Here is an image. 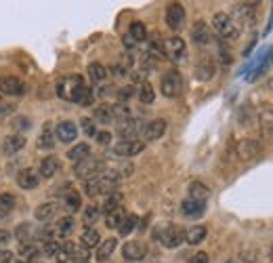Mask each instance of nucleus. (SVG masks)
<instances>
[{
    "label": "nucleus",
    "mask_w": 273,
    "mask_h": 263,
    "mask_svg": "<svg viewBox=\"0 0 273 263\" xmlns=\"http://www.w3.org/2000/svg\"><path fill=\"white\" fill-rule=\"evenodd\" d=\"M212 28H215V32L221 36L223 40H237L240 38V26H237V21L233 17H229L227 13H217L215 17H212Z\"/></svg>",
    "instance_id": "nucleus-1"
},
{
    "label": "nucleus",
    "mask_w": 273,
    "mask_h": 263,
    "mask_svg": "<svg viewBox=\"0 0 273 263\" xmlns=\"http://www.w3.org/2000/svg\"><path fill=\"white\" fill-rule=\"evenodd\" d=\"M84 87L86 85H84V80H82V76H65L57 82V95L65 101L76 103L80 93L84 91Z\"/></svg>",
    "instance_id": "nucleus-2"
},
{
    "label": "nucleus",
    "mask_w": 273,
    "mask_h": 263,
    "mask_svg": "<svg viewBox=\"0 0 273 263\" xmlns=\"http://www.w3.org/2000/svg\"><path fill=\"white\" fill-rule=\"evenodd\" d=\"M105 173V162L99 160V158H84V160H80L74 164V175L78 179H84V181H90V179H97Z\"/></svg>",
    "instance_id": "nucleus-3"
},
{
    "label": "nucleus",
    "mask_w": 273,
    "mask_h": 263,
    "mask_svg": "<svg viewBox=\"0 0 273 263\" xmlns=\"http://www.w3.org/2000/svg\"><path fill=\"white\" fill-rule=\"evenodd\" d=\"M116 179L114 177H110L108 173H103L101 177H97V179H90V181H86L84 183V192H86V196H90V198H97V196H101V194H112L114 189H116Z\"/></svg>",
    "instance_id": "nucleus-4"
},
{
    "label": "nucleus",
    "mask_w": 273,
    "mask_h": 263,
    "mask_svg": "<svg viewBox=\"0 0 273 263\" xmlns=\"http://www.w3.org/2000/svg\"><path fill=\"white\" fill-rule=\"evenodd\" d=\"M160 89H162L164 97H170V99L179 97L181 91H183V78H181V74H179V72H174V70L166 72V74L162 76Z\"/></svg>",
    "instance_id": "nucleus-5"
},
{
    "label": "nucleus",
    "mask_w": 273,
    "mask_h": 263,
    "mask_svg": "<svg viewBox=\"0 0 273 263\" xmlns=\"http://www.w3.org/2000/svg\"><path fill=\"white\" fill-rule=\"evenodd\" d=\"M156 236H158L160 244L166 246V248H176L185 240V232H183V228H179V225H166V228L160 230Z\"/></svg>",
    "instance_id": "nucleus-6"
},
{
    "label": "nucleus",
    "mask_w": 273,
    "mask_h": 263,
    "mask_svg": "<svg viewBox=\"0 0 273 263\" xmlns=\"http://www.w3.org/2000/svg\"><path fill=\"white\" fill-rule=\"evenodd\" d=\"M162 55H166L172 61H181L185 57V40L179 36H170L162 42Z\"/></svg>",
    "instance_id": "nucleus-7"
},
{
    "label": "nucleus",
    "mask_w": 273,
    "mask_h": 263,
    "mask_svg": "<svg viewBox=\"0 0 273 263\" xmlns=\"http://www.w3.org/2000/svg\"><path fill=\"white\" fill-rule=\"evenodd\" d=\"M145 150V143L143 141H120L116 143V146L112 148V156H118V158H130V156H137V154H141Z\"/></svg>",
    "instance_id": "nucleus-8"
},
{
    "label": "nucleus",
    "mask_w": 273,
    "mask_h": 263,
    "mask_svg": "<svg viewBox=\"0 0 273 263\" xmlns=\"http://www.w3.org/2000/svg\"><path fill=\"white\" fill-rule=\"evenodd\" d=\"M235 152H237V156H240L242 160H254L260 156V146H258V141L256 139H240L237 141V146H235Z\"/></svg>",
    "instance_id": "nucleus-9"
},
{
    "label": "nucleus",
    "mask_w": 273,
    "mask_h": 263,
    "mask_svg": "<svg viewBox=\"0 0 273 263\" xmlns=\"http://www.w3.org/2000/svg\"><path fill=\"white\" fill-rule=\"evenodd\" d=\"M139 133H143V122L137 118H128L126 122L118 124V135L122 137V141H135Z\"/></svg>",
    "instance_id": "nucleus-10"
},
{
    "label": "nucleus",
    "mask_w": 273,
    "mask_h": 263,
    "mask_svg": "<svg viewBox=\"0 0 273 263\" xmlns=\"http://www.w3.org/2000/svg\"><path fill=\"white\" fill-rule=\"evenodd\" d=\"M28 89L26 85L15 78V76H0V93H5V95H11V97H19V95H23Z\"/></svg>",
    "instance_id": "nucleus-11"
},
{
    "label": "nucleus",
    "mask_w": 273,
    "mask_h": 263,
    "mask_svg": "<svg viewBox=\"0 0 273 263\" xmlns=\"http://www.w3.org/2000/svg\"><path fill=\"white\" fill-rule=\"evenodd\" d=\"M122 255H124V259H126V261L137 263V261H141V259H145V255H147V246H145V242L130 240V242H126V244H124Z\"/></svg>",
    "instance_id": "nucleus-12"
},
{
    "label": "nucleus",
    "mask_w": 273,
    "mask_h": 263,
    "mask_svg": "<svg viewBox=\"0 0 273 263\" xmlns=\"http://www.w3.org/2000/svg\"><path fill=\"white\" fill-rule=\"evenodd\" d=\"M185 23V9L181 5L172 3L168 9H166V26H168L170 30H181Z\"/></svg>",
    "instance_id": "nucleus-13"
},
{
    "label": "nucleus",
    "mask_w": 273,
    "mask_h": 263,
    "mask_svg": "<svg viewBox=\"0 0 273 263\" xmlns=\"http://www.w3.org/2000/svg\"><path fill=\"white\" fill-rule=\"evenodd\" d=\"M55 137L61 141V143H72V141H76V137H78V126H76L72 120L59 122L57 128H55Z\"/></svg>",
    "instance_id": "nucleus-14"
},
{
    "label": "nucleus",
    "mask_w": 273,
    "mask_h": 263,
    "mask_svg": "<svg viewBox=\"0 0 273 263\" xmlns=\"http://www.w3.org/2000/svg\"><path fill=\"white\" fill-rule=\"evenodd\" d=\"M38 183H40L38 171H34V169H21L17 173V185L21 189H34V187H38Z\"/></svg>",
    "instance_id": "nucleus-15"
},
{
    "label": "nucleus",
    "mask_w": 273,
    "mask_h": 263,
    "mask_svg": "<svg viewBox=\"0 0 273 263\" xmlns=\"http://www.w3.org/2000/svg\"><path fill=\"white\" fill-rule=\"evenodd\" d=\"M192 38L198 46H208V44H212V32L204 21H198L192 28Z\"/></svg>",
    "instance_id": "nucleus-16"
},
{
    "label": "nucleus",
    "mask_w": 273,
    "mask_h": 263,
    "mask_svg": "<svg viewBox=\"0 0 273 263\" xmlns=\"http://www.w3.org/2000/svg\"><path fill=\"white\" fill-rule=\"evenodd\" d=\"M164 133H166V120H162V118H156V120H151L143 126V137L147 141H156Z\"/></svg>",
    "instance_id": "nucleus-17"
},
{
    "label": "nucleus",
    "mask_w": 273,
    "mask_h": 263,
    "mask_svg": "<svg viewBox=\"0 0 273 263\" xmlns=\"http://www.w3.org/2000/svg\"><path fill=\"white\" fill-rule=\"evenodd\" d=\"M206 211V202H198V200H192V198H185L181 202V213L189 219H196L200 215H204Z\"/></svg>",
    "instance_id": "nucleus-18"
},
{
    "label": "nucleus",
    "mask_w": 273,
    "mask_h": 263,
    "mask_svg": "<svg viewBox=\"0 0 273 263\" xmlns=\"http://www.w3.org/2000/svg\"><path fill=\"white\" fill-rule=\"evenodd\" d=\"M23 146H26V137H23L21 133L9 135L3 141V154H5V156H13V154H17L19 150H23Z\"/></svg>",
    "instance_id": "nucleus-19"
},
{
    "label": "nucleus",
    "mask_w": 273,
    "mask_h": 263,
    "mask_svg": "<svg viewBox=\"0 0 273 263\" xmlns=\"http://www.w3.org/2000/svg\"><path fill=\"white\" fill-rule=\"evenodd\" d=\"M59 171H61V162H59L55 156H46V158H42V162H40V166H38V175L44 177V179L55 177Z\"/></svg>",
    "instance_id": "nucleus-20"
},
{
    "label": "nucleus",
    "mask_w": 273,
    "mask_h": 263,
    "mask_svg": "<svg viewBox=\"0 0 273 263\" xmlns=\"http://www.w3.org/2000/svg\"><path fill=\"white\" fill-rule=\"evenodd\" d=\"M258 122H260V133H263V137L273 141V107H263V110H260Z\"/></svg>",
    "instance_id": "nucleus-21"
},
{
    "label": "nucleus",
    "mask_w": 273,
    "mask_h": 263,
    "mask_svg": "<svg viewBox=\"0 0 273 263\" xmlns=\"http://www.w3.org/2000/svg\"><path fill=\"white\" fill-rule=\"evenodd\" d=\"M40 255V246L36 244V240H28V242H21L19 244V257H21V263H34L36 257Z\"/></svg>",
    "instance_id": "nucleus-22"
},
{
    "label": "nucleus",
    "mask_w": 273,
    "mask_h": 263,
    "mask_svg": "<svg viewBox=\"0 0 273 263\" xmlns=\"http://www.w3.org/2000/svg\"><path fill=\"white\" fill-rule=\"evenodd\" d=\"M53 228H55V238H65L74 232L76 221H74V217H61Z\"/></svg>",
    "instance_id": "nucleus-23"
},
{
    "label": "nucleus",
    "mask_w": 273,
    "mask_h": 263,
    "mask_svg": "<svg viewBox=\"0 0 273 263\" xmlns=\"http://www.w3.org/2000/svg\"><path fill=\"white\" fill-rule=\"evenodd\" d=\"M215 76V63L210 61V59H200L198 65H196V78L198 80H210Z\"/></svg>",
    "instance_id": "nucleus-24"
},
{
    "label": "nucleus",
    "mask_w": 273,
    "mask_h": 263,
    "mask_svg": "<svg viewBox=\"0 0 273 263\" xmlns=\"http://www.w3.org/2000/svg\"><path fill=\"white\" fill-rule=\"evenodd\" d=\"M55 133H53V126L51 124H44L40 130V137H38V148L40 150H53L55 148Z\"/></svg>",
    "instance_id": "nucleus-25"
},
{
    "label": "nucleus",
    "mask_w": 273,
    "mask_h": 263,
    "mask_svg": "<svg viewBox=\"0 0 273 263\" xmlns=\"http://www.w3.org/2000/svg\"><path fill=\"white\" fill-rule=\"evenodd\" d=\"M118 246L116 238H108V240H101V244L97 246V261H108L112 257V253Z\"/></svg>",
    "instance_id": "nucleus-26"
},
{
    "label": "nucleus",
    "mask_w": 273,
    "mask_h": 263,
    "mask_svg": "<svg viewBox=\"0 0 273 263\" xmlns=\"http://www.w3.org/2000/svg\"><path fill=\"white\" fill-rule=\"evenodd\" d=\"M88 156H90V146H88V143H76V146L67 152V158L72 160L74 164L80 162V160H84V158H88Z\"/></svg>",
    "instance_id": "nucleus-27"
},
{
    "label": "nucleus",
    "mask_w": 273,
    "mask_h": 263,
    "mask_svg": "<svg viewBox=\"0 0 273 263\" xmlns=\"http://www.w3.org/2000/svg\"><path fill=\"white\" fill-rule=\"evenodd\" d=\"M210 196V189L204 185V183H200V181H194V183H189V198L192 200H198V202H206Z\"/></svg>",
    "instance_id": "nucleus-28"
},
{
    "label": "nucleus",
    "mask_w": 273,
    "mask_h": 263,
    "mask_svg": "<svg viewBox=\"0 0 273 263\" xmlns=\"http://www.w3.org/2000/svg\"><path fill=\"white\" fill-rule=\"evenodd\" d=\"M93 118H95V122H99V124H110V122H114V116H112V105L103 103V105H99V107H95Z\"/></svg>",
    "instance_id": "nucleus-29"
},
{
    "label": "nucleus",
    "mask_w": 273,
    "mask_h": 263,
    "mask_svg": "<svg viewBox=\"0 0 273 263\" xmlns=\"http://www.w3.org/2000/svg\"><path fill=\"white\" fill-rule=\"evenodd\" d=\"M55 213H57V205H55V202H44V205L36 207V211H34V217L44 223V221H49Z\"/></svg>",
    "instance_id": "nucleus-30"
},
{
    "label": "nucleus",
    "mask_w": 273,
    "mask_h": 263,
    "mask_svg": "<svg viewBox=\"0 0 273 263\" xmlns=\"http://www.w3.org/2000/svg\"><path fill=\"white\" fill-rule=\"evenodd\" d=\"M74 250H76V244L74 242H63V244H59V250H57V255H55V261L57 263H69L74 257Z\"/></svg>",
    "instance_id": "nucleus-31"
},
{
    "label": "nucleus",
    "mask_w": 273,
    "mask_h": 263,
    "mask_svg": "<svg viewBox=\"0 0 273 263\" xmlns=\"http://www.w3.org/2000/svg\"><path fill=\"white\" fill-rule=\"evenodd\" d=\"M82 246L84 248H93V246H99L101 244V234L95 230V228H86L84 232H82Z\"/></svg>",
    "instance_id": "nucleus-32"
},
{
    "label": "nucleus",
    "mask_w": 273,
    "mask_h": 263,
    "mask_svg": "<svg viewBox=\"0 0 273 263\" xmlns=\"http://www.w3.org/2000/svg\"><path fill=\"white\" fill-rule=\"evenodd\" d=\"M206 228L204 225H194V228H189L187 232H185V240L189 242V244H200L202 240L206 238Z\"/></svg>",
    "instance_id": "nucleus-33"
},
{
    "label": "nucleus",
    "mask_w": 273,
    "mask_h": 263,
    "mask_svg": "<svg viewBox=\"0 0 273 263\" xmlns=\"http://www.w3.org/2000/svg\"><path fill=\"white\" fill-rule=\"evenodd\" d=\"M63 205H65V209L69 213H76L82 207V198H80V194L76 192V189H69V192L63 196Z\"/></svg>",
    "instance_id": "nucleus-34"
},
{
    "label": "nucleus",
    "mask_w": 273,
    "mask_h": 263,
    "mask_svg": "<svg viewBox=\"0 0 273 263\" xmlns=\"http://www.w3.org/2000/svg\"><path fill=\"white\" fill-rule=\"evenodd\" d=\"M128 36H130V38H133L135 42H145V40H147V28H145L141 21H133V23H130Z\"/></svg>",
    "instance_id": "nucleus-35"
},
{
    "label": "nucleus",
    "mask_w": 273,
    "mask_h": 263,
    "mask_svg": "<svg viewBox=\"0 0 273 263\" xmlns=\"http://www.w3.org/2000/svg\"><path fill=\"white\" fill-rule=\"evenodd\" d=\"M124 217H126V213H124V209L120 207V209H116V211H112V213L105 215V225H108L110 230H116V228H120V223L124 221Z\"/></svg>",
    "instance_id": "nucleus-36"
},
{
    "label": "nucleus",
    "mask_w": 273,
    "mask_h": 263,
    "mask_svg": "<svg viewBox=\"0 0 273 263\" xmlns=\"http://www.w3.org/2000/svg\"><path fill=\"white\" fill-rule=\"evenodd\" d=\"M120 207H122V194H120V192H112L108 198H105L101 211L108 215V213H112V211H116V209H120Z\"/></svg>",
    "instance_id": "nucleus-37"
},
{
    "label": "nucleus",
    "mask_w": 273,
    "mask_h": 263,
    "mask_svg": "<svg viewBox=\"0 0 273 263\" xmlns=\"http://www.w3.org/2000/svg\"><path fill=\"white\" fill-rule=\"evenodd\" d=\"M137 95H139V101L141 103H153V99H156V93H153V87L149 85V82H141V87L137 89Z\"/></svg>",
    "instance_id": "nucleus-38"
},
{
    "label": "nucleus",
    "mask_w": 273,
    "mask_h": 263,
    "mask_svg": "<svg viewBox=\"0 0 273 263\" xmlns=\"http://www.w3.org/2000/svg\"><path fill=\"white\" fill-rule=\"evenodd\" d=\"M88 76H90L93 82H103L105 78H108V70H105V65L95 61V63L88 65Z\"/></svg>",
    "instance_id": "nucleus-39"
},
{
    "label": "nucleus",
    "mask_w": 273,
    "mask_h": 263,
    "mask_svg": "<svg viewBox=\"0 0 273 263\" xmlns=\"http://www.w3.org/2000/svg\"><path fill=\"white\" fill-rule=\"evenodd\" d=\"M254 9H256L254 3H240L235 7V15L244 17L246 21H250V19H254Z\"/></svg>",
    "instance_id": "nucleus-40"
},
{
    "label": "nucleus",
    "mask_w": 273,
    "mask_h": 263,
    "mask_svg": "<svg viewBox=\"0 0 273 263\" xmlns=\"http://www.w3.org/2000/svg\"><path fill=\"white\" fill-rule=\"evenodd\" d=\"M112 116H114V122H126L128 118H130L128 105H124V103H116V105H112Z\"/></svg>",
    "instance_id": "nucleus-41"
},
{
    "label": "nucleus",
    "mask_w": 273,
    "mask_h": 263,
    "mask_svg": "<svg viewBox=\"0 0 273 263\" xmlns=\"http://www.w3.org/2000/svg\"><path fill=\"white\" fill-rule=\"evenodd\" d=\"M137 223H139V217H137V215H126L124 221L120 223V228H118V232H120V236H128L130 232L137 228Z\"/></svg>",
    "instance_id": "nucleus-42"
},
{
    "label": "nucleus",
    "mask_w": 273,
    "mask_h": 263,
    "mask_svg": "<svg viewBox=\"0 0 273 263\" xmlns=\"http://www.w3.org/2000/svg\"><path fill=\"white\" fill-rule=\"evenodd\" d=\"M99 215H101V207H95V205H90V207H86L84 215H82V221H84L86 228H90V225L99 219Z\"/></svg>",
    "instance_id": "nucleus-43"
},
{
    "label": "nucleus",
    "mask_w": 273,
    "mask_h": 263,
    "mask_svg": "<svg viewBox=\"0 0 273 263\" xmlns=\"http://www.w3.org/2000/svg\"><path fill=\"white\" fill-rule=\"evenodd\" d=\"M15 238H17L19 242L34 240V238H32V228H30V223H19L17 230H15Z\"/></svg>",
    "instance_id": "nucleus-44"
},
{
    "label": "nucleus",
    "mask_w": 273,
    "mask_h": 263,
    "mask_svg": "<svg viewBox=\"0 0 273 263\" xmlns=\"http://www.w3.org/2000/svg\"><path fill=\"white\" fill-rule=\"evenodd\" d=\"M15 207V196L13 194H0V213H11Z\"/></svg>",
    "instance_id": "nucleus-45"
},
{
    "label": "nucleus",
    "mask_w": 273,
    "mask_h": 263,
    "mask_svg": "<svg viewBox=\"0 0 273 263\" xmlns=\"http://www.w3.org/2000/svg\"><path fill=\"white\" fill-rule=\"evenodd\" d=\"M156 70V57H153L151 53H145L143 57H141V72L143 74H149V72Z\"/></svg>",
    "instance_id": "nucleus-46"
},
{
    "label": "nucleus",
    "mask_w": 273,
    "mask_h": 263,
    "mask_svg": "<svg viewBox=\"0 0 273 263\" xmlns=\"http://www.w3.org/2000/svg\"><path fill=\"white\" fill-rule=\"evenodd\" d=\"M57 250H59V242L57 240H46V242L40 244V253L46 255V257H55Z\"/></svg>",
    "instance_id": "nucleus-47"
},
{
    "label": "nucleus",
    "mask_w": 273,
    "mask_h": 263,
    "mask_svg": "<svg viewBox=\"0 0 273 263\" xmlns=\"http://www.w3.org/2000/svg\"><path fill=\"white\" fill-rule=\"evenodd\" d=\"M93 101H95V93H93V89H90V87H84V91L80 93V97H78L76 103L88 107V105H93Z\"/></svg>",
    "instance_id": "nucleus-48"
},
{
    "label": "nucleus",
    "mask_w": 273,
    "mask_h": 263,
    "mask_svg": "<svg viewBox=\"0 0 273 263\" xmlns=\"http://www.w3.org/2000/svg\"><path fill=\"white\" fill-rule=\"evenodd\" d=\"M252 118H254V114H252V107H250V105L240 107V122H242L244 126L252 124Z\"/></svg>",
    "instance_id": "nucleus-49"
},
{
    "label": "nucleus",
    "mask_w": 273,
    "mask_h": 263,
    "mask_svg": "<svg viewBox=\"0 0 273 263\" xmlns=\"http://www.w3.org/2000/svg\"><path fill=\"white\" fill-rule=\"evenodd\" d=\"M137 93V89L133 87V85H128V87H122V89H118V99H120V103H124V101H128L133 95Z\"/></svg>",
    "instance_id": "nucleus-50"
},
{
    "label": "nucleus",
    "mask_w": 273,
    "mask_h": 263,
    "mask_svg": "<svg viewBox=\"0 0 273 263\" xmlns=\"http://www.w3.org/2000/svg\"><path fill=\"white\" fill-rule=\"evenodd\" d=\"M80 122H82V130H84L88 137H95V135H97V128H95V122L90 120V118H82Z\"/></svg>",
    "instance_id": "nucleus-51"
},
{
    "label": "nucleus",
    "mask_w": 273,
    "mask_h": 263,
    "mask_svg": "<svg viewBox=\"0 0 273 263\" xmlns=\"http://www.w3.org/2000/svg\"><path fill=\"white\" fill-rule=\"evenodd\" d=\"M11 238H13V234H11L9 230H0V250H7L9 248Z\"/></svg>",
    "instance_id": "nucleus-52"
},
{
    "label": "nucleus",
    "mask_w": 273,
    "mask_h": 263,
    "mask_svg": "<svg viewBox=\"0 0 273 263\" xmlns=\"http://www.w3.org/2000/svg\"><path fill=\"white\" fill-rule=\"evenodd\" d=\"M11 124H13L15 130H28V128H30V120H28V118H23V116L15 118V120L11 122Z\"/></svg>",
    "instance_id": "nucleus-53"
},
{
    "label": "nucleus",
    "mask_w": 273,
    "mask_h": 263,
    "mask_svg": "<svg viewBox=\"0 0 273 263\" xmlns=\"http://www.w3.org/2000/svg\"><path fill=\"white\" fill-rule=\"evenodd\" d=\"M95 137H97L99 146H110V141H112V133H108V130H101V133H97Z\"/></svg>",
    "instance_id": "nucleus-54"
},
{
    "label": "nucleus",
    "mask_w": 273,
    "mask_h": 263,
    "mask_svg": "<svg viewBox=\"0 0 273 263\" xmlns=\"http://www.w3.org/2000/svg\"><path fill=\"white\" fill-rule=\"evenodd\" d=\"M15 112V105L13 103H3L0 101V118H7V116H11Z\"/></svg>",
    "instance_id": "nucleus-55"
},
{
    "label": "nucleus",
    "mask_w": 273,
    "mask_h": 263,
    "mask_svg": "<svg viewBox=\"0 0 273 263\" xmlns=\"http://www.w3.org/2000/svg\"><path fill=\"white\" fill-rule=\"evenodd\" d=\"M189 263H208V255L206 253H196Z\"/></svg>",
    "instance_id": "nucleus-56"
},
{
    "label": "nucleus",
    "mask_w": 273,
    "mask_h": 263,
    "mask_svg": "<svg viewBox=\"0 0 273 263\" xmlns=\"http://www.w3.org/2000/svg\"><path fill=\"white\" fill-rule=\"evenodd\" d=\"M0 263H13V255L9 250H0Z\"/></svg>",
    "instance_id": "nucleus-57"
},
{
    "label": "nucleus",
    "mask_w": 273,
    "mask_h": 263,
    "mask_svg": "<svg viewBox=\"0 0 273 263\" xmlns=\"http://www.w3.org/2000/svg\"><path fill=\"white\" fill-rule=\"evenodd\" d=\"M135 40L133 38H130V36H124V46H128V49H135Z\"/></svg>",
    "instance_id": "nucleus-58"
},
{
    "label": "nucleus",
    "mask_w": 273,
    "mask_h": 263,
    "mask_svg": "<svg viewBox=\"0 0 273 263\" xmlns=\"http://www.w3.org/2000/svg\"><path fill=\"white\" fill-rule=\"evenodd\" d=\"M225 263H237L235 259H227V261H225Z\"/></svg>",
    "instance_id": "nucleus-59"
},
{
    "label": "nucleus",
    "mask_w": 273,
    "mask_h": 263,
    "mask_svg": "<svg viewBox=\"0 0 273 263\" xmlns=\"http://www.w3.org/2000/svg\"><path fill=\"white\" fill-rule=\"evenodd\" d=\"M269 257H271V261H273V248H271V253H269Z\"/></svg>",
    "instance_id": "nucleus-60"
},
{
    "label": "nucleus",
    "mask_w": 273,
    "mask_h": 263,
    "mask_svg": "<svg viewBox=\"0 0 273 263\" xmlns=\"http://www.w3.org/2000/svg\"><path fill=\"white\" fill-rule=\"evenodd\" d=\"M34 263H42V261H34Z\"/></svg>",
    "instance_id": "nucleus-61"
},
{
    "label": "nucleus",
    "mask_w": 273,
    "mask_h": 263,
    "mask_svg": "<svg viewBox=\"0 0 273 263\" xmlns=\"http://www.w3.org/2000/svg\"><path fill=\"white\" fill-rule=\"evenodd\" d=\"M82 263H88V261H82Z\"/></svg>",
    "instance_id": "nucleus-62"
},
{
    "label": "nucleus",
    "mask_w": 273,
    "mask_h": 263,
    "mask_svg": "<svg viewBox=\"0 0 273 263\" xmlns=\"http://www.w3.org/2000/svg\"><path fill=\"white\" fill-rule=\"evenodd\" d=\"M13 263H15V261H13ZM17 263H21V261H17Z\"/></svg>",
    "instance_id": "nucleus-63"
},
{
    "label": "nucleus",
    "mask_w": 273,
    "mask_h": 263,
    "mask_svg": "<svg viewBox=\"0 0 273 263\" xmlns=\"http://www.w3.org/2000/svg\"><path fill=\"white\" fill-rule=\"evenodd\" d=\"M124 263H130V261H124Z\"/></svg>",
    "instance_id": "nucleus-64"
}]
</instances>
